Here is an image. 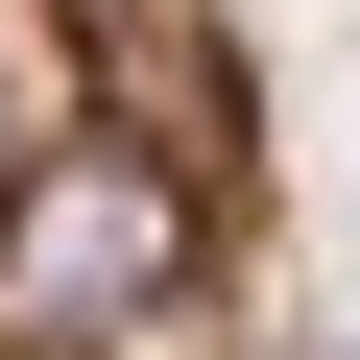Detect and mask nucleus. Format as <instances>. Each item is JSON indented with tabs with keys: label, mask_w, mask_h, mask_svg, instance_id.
Masks as SVG:
<instances>
[{
	"label": "nucleus",
	"mask_w": 360,
	"mask_h": 360,
	"mask_svg": "<svg viewBox=\"0 0 360 360\" xmlns=\"http://www.w3.org/2000/svg\"><path fill=\"white\" fill-rule=\"evenodd\" d=\"M0 360H288L240 0H0Z\"/></svg>",
	"instance_id": "nucleus-1"
}]
</instances>
